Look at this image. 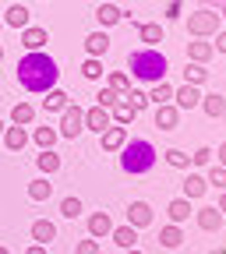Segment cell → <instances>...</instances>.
<instances>
[{"instance_id":"6da1fadb","label":"cell","mask_w":226,"mask_h":254,"mask_svg":"<svg viewBox=\"0 0 226 254\" xmlns=\"http://www.w3.org/2000/svg\"><path fill=\"white\" fill-rule=\"evenodd\" d=\"M57 78H60L57 60H53L50 53H43V50L25 53V57L18 60V81H21V88H28V92H50V88L57 85Z\"/></svg>"},{"instance_id":"7a4b0ae2","label":"cell","mask_w":226,"mask_h":254,"mask_svg":"<svg viewBox=\"0 0 226 254\" xmlns=\"http://www.w3.org/2000/svg\"><path fill=\"white\" fill-rule=\"evenodd\" d=\"M127 71H131V78H138L142 85H159V81H166V71H170V64L166 57L159 53L155 46H145V50H135L131 57H127Z\"/></svg>"},{"instance_id":"3957f363","label":"cell","mask_w":226,"mask_h":254,"mask_svg":"<svg viewBox=\"0 0 226 254\" xmlns=\"http://www.w3.org/2000/svg\"><path fill=\"white\" fill-rule=\"evenodd\" d=\"M120 166H124V173H131V177L149 173V170L155 166V148H152V141H145V138H127V145L120 148Z\"/></svg>"},{"instance_id":"277c9868","label":"cell","mask_w":226,"mask_h":254,"mask_svg":"<svg viewBox=\"0 0 226 254\" xmlns=\"http://www.w3.org/2000/svg\"><path fill=\"white\" fill-rule=\"evenodd\" d=\"M184 25H187V36L191 39H209V36H216V32L223 28V14L216 7H198V11L187 14Z\"/></svg>"},{"instance_id":"5b68a950","label":"cell","mask_w":226,"mask_h":254,"mask_svg":"<svg viewBox=\"0 0 226 254\" xmlns=\"http://www.w3.org/2000/svg\"><path fill=\"white\" fill-rule=\"evenodd\" d=\"M60 138H68V141H75L81 131H85V110L81 106H75V103H68V110L60 113Z\"/></svg>"},{"instance_id":"8992f818","label":"cell","mask_w":226,"mask_h":254,"mask_svg":"<svg viewBox=\"0 0 226 254\" xmlns=\"http://www.w3.org/2000/svg\"><path fill=\"white\" fill-rule=\"evenodd\" d=\"M50 43V32L43 28V25H25L21 28V46H25V53H36V50H43Z\"/></svg>"},{"instance_id":"52a82bcc","label":"cell","mask_w":226,"mask_h":254,"mask_svg":"<svg viewBox=\"0 0 226 254\" xmlns=\"http://www.w3.org/2000/svg\"><path fill=\"white\" fill-rule=\"evenodd\" d=\"M173 103H177L180 110H195V106L202 103V85H191V81L177 85V88H173Z\"/></svg>"},{"instance_id":"ba28073f","label":"cell","mask_w":226,"mask_h":254,"mask_svg":"<svg viewBox=\"0 0 226 254\" xmlns=\"http://www.w3.org/2000/svg\"><path fill=\"white\" fill-rule=\"evenodd\" d=\"M195 219H198V226H202L205 233H219L226 215L219 212V205H205V208H198V212H195Z\"/></svg>"},{"instance_id":"9c48e42d","label":"cell","mask_w":226,"mask_h":254,"mask_svg":"<svg viewBox=\"0 0 226 254\" xmlns=\"http://www.w3.org/2000/svg\"><path fill=\"white\" fill-rule=\"evenodd\" d=\"M124 145H127V127H124V124H120V127L110 124L106 131L99 134V148H103V152H120Z\"/></svg>"},{"instance_id":"30bf717a","label":"cell","mask_w":226,"mask_h":254,"mask_svg":"<svg viewBox=\"0 0 226 254\" xmlns=\"http://www.w3.org/2000/svg\"><path fill=\"white\" fill-rule=\"evenodd\" d=\"M110 124H113V117H110V110H103L99 103H95L92 110H85V131H95V134H103Z\"/></svg>"},{"instance_id":"8fae6325","label":"cell","mask_w":226,"mask_h":254,"mask_svg":"<svg viewBox=\"0 0 226 254\" xmlns=\"http://www.w3.org/2000/svg\"><path fill=\"white\" fill-rule=\"evenodd\" d=\"M177 124H180V106H177V103L155 106V127H159V131H173Z\"/></svg>"},{"instance_id":"7c38bea8","label":"cell","mask_w":226,"mask_h":254,"mask_svg":"<svg viewBox=\"0 0 226 254\" xmlns=\"http://www.w3.org/2000/svg\"><path fill=\"white\" fill-rule=\"evenodd\" d=\"M110 233H113V219H110V212H92V215H88V237L103 240V237H110Z\"/></svg>"},{"instance_id":"4fadbf2b","label":"cell","mask_w":226,"mask_h":254,"mask_svg":"<svg viewBox=\"0 0 226 254\" xmlns=\"http://www.w3.org/2000/svg\"><path fill=\"white\" fill-rule=\"evenodd\" d=\"M127 222H131L135 230L152 226V208H149L145 201H131V205H127Z\"/></svg>"},{"instance_id":"5bb4252c","label":"cell","mask_w":226,"mask_h":254,"mask_svg":"<svg viewBox=\"0 0 226 254\" xmlns=\"http://www.w3.org/2000/svg\"><path fill=\"white\" fill-rule=\"evenodd\" d=\"M212 184H209V177H202V173H187L184 177V198H205V190H209Z\"/></svg>"},{"instance_id":"9a60e30c","label":"cell","mask_w":226,"mask_h":254,"mask_svg":"<svg viewBox=\"0 0 226 254\" xmlns=\"http://www.w3.org/2000/svg\"><path fill=\"white\" fill-rule=\"evenodd\" d=\"M202 113H205L209 120H219V117L226 113V95H219V92L202 95Z\"/></svg>"},{"instance_id":"2e32d148","label":"cell","mask_w":226,"mask_h":254,"mask_svg":"<svg viewBox=\"0 0 226 254\" xmlns=\"http://www.w3.org/2000/svg\"><path fill=\"white\" fill-rule=\"evenodd\" d=\"M106 50H110L106 28H99V32H92V36H85V53H88V57H103Z\"/></svg>"},{"instance_id":"e0dca14e","label":"cell","mask_w":226,"mask_h":254,"mask_svg":"<svg viewBox=\"0 0 226 254\" xmlns=\"http://www.w3.org/2000/svg\"><path fill=\"white\" fill-rule=\"evenodd\" d=\"M110 117H113L117 124H124V127H127V124H135V117H138V106H135V103L124 95V99H120V103L110 110Z\"/></svg>"},{"instance_id":"ac0fdd59","label":"cell","mask_w":226,"mask_h":254,"mask_svg":"<svg viewBox=\"0 0 226 254\" xmlns=\"http://www.w3.org/2000/svg\"><path fill=\"white\" fill-rule=\"evenodd\" d=\"M4 145H7L11 152H21V148L28 145V127H21V124L7 127V131H4Z\"/></svg>"},{"instance_id":"d6986e66","label":"cell","mask_w":226,"mask_h":254,"mask_svg":"<svg viewBox=\"0 0 226 254\" xmlns=\"http://www.w3.org/2000/svg\"><path fill=\"white\" fill-rule=\"evenodd\" d=\"M212 53H216V46H212V43H205V39L187 43V60H195V64H209V60H212Z\"/></svg>"},{"instance_id":"ffe728a7","label":"cell","mask_w":226,"mask_h":254,"mask_svg":"<svg viewBox=\"0 0 226 254\" xmlns=\"http://www.w3.org/2000/svg\"><path fill=\"white\" fill-rule=\"evenodd\" d=\"M32 240H36V244H53L57 240V226L50 219H36V222H32Z\"/></svg>"},{"instance_id":"44dd1931","label":"cell","mask_w":226,"mask_h":254,"mask_svg":"<svg viewBox=\"0 0 226 254\" xmlns=\"http://www.w3.org/2000/svg\"><path fill=\"white\" fill-rule=\"evenodd\" d=\"M110 237H113V244L124 247V251H127V247H138V230L131 226V222H127V226H113Z\"/></svg>"},{"instance_id":"7402d4cb","label":"cell","mask_w":226,"mask_h":254,"mask_svg":"<svg viewBox=\"0 0 226 254\" xmlns=\"http://www.w3.org/2000/svg\"><path fill=\"white\" fill-rule=\"evenodd\" d=\"M159 244H163V247H180L184 244V230H180V222H166V226L163 230H159Z\"/></svg>"},{"instance_id":"603a6c76","label":"cell","mask_w":226,"mask_h":254,"mask_svg":"<svg viewBox=\"0 0 226 254\" xmlns=\"http://www.w3.org/2000/svg\"><path fill=\"white\" fill-rule=\"evenodd\" d=\"M36 170L46 173V177L57 173V170H60V155H57L53 148H39V155H36Z\"/></svg>"},{"instance_id":"cb8c5ba5","label":"cell","mask_w":226,"mask_h":254,"mask_svg":"<svg viewBox=\"0 0 226 254\" xmlns=\"http://www.w3.org/2000/svg\"><path fill=\"white\" fill-rule=\"evenodd\" d=\"M43 110L46 113H64V110H68V92H64V88H50L46 99H43Z\"/></svg>"},{"instance_id":"d4e9b609","label":"cell","mask_w":226,"mask_h":254,"mask_svg":"<svg viewBox=\"0 0 226 254\" xmlns=\"http://www.w3.org/2000/svg\"><path fill=\"white\" fill-rule=\"evenodd\" d=\"M120 18H124V11L117 4H99V7H95V21H99L103 28H113Z\"/></svg>"},{"instance_id":"484cf974","label":"cell","mask_w":226,"mask_h":254,"mask_svg":"<svg viewBox=\"0 0 226 254\" xmlns=\"http://www.w3.org/2000/svg\"><path fill=\"white\" fill-rule=\"evenodd\" d=\"M166 212H170V222H187L191 215H195V208H191V198H173Z\"/></svg>"},{"instance_id":"4316f807","label":"cell","mask_w":226,"mask_h":254,"mask_svg":"<svg viewBox=\"0 0 226 254\" xmlns=\"http://www.w3.org/2000/svg\"><path fill=\"white\" fill-rule=\"evenodd\" d=\"M4 25H11V28L21 32V28L28 25V7H25V4H11V7L4 11Z\"/></svg>"},{"instance_id":"83f0119b","label":"cell","mask_w":226,"mask_h":254,"mask_svg":"<svg viewBox=\"0 0 226 254\" xmlns=\"http://www.w3.org/2000/svg\"><path fill=\"white\" fill-rule=\"evenodd\" d=\"M50 194H53V184L46 180V173L36 177V180H28V198H32V201H46Z\"/></svg>"},{"instance_id":"f1b7e54d","label":"cell","mask_w":226,"mask_h":254,"mask_svg":"<svg viewBox=\"0 0 226 254\" xmlns=\"http://www.w3.org/2000/svg\"><path fill=\"white\" fill-rule=\"evenodd\" d=\"M135 28H138V36H142V43H149V46H155V43H163V25H155V21L142 25V21H135Z\"/></svg>"},{"instance_id":"f546056e","label":"cell","mask_w":226,"mask_h":254,"mask_svg":"<svg viewBox=\"0 0 226 254\" xmlns=\"http://www.w3.org/2000/svg\"><path fill=\"white\" fill-rule=\"evenodd\" d=\"M184 81H191V85H205V81H209V67H205V64L187 60V67H184Z\"/></svg>"},{"instance_id":"4dcf8cb0","label":"cell","mask_w":226,"mask_h":254,"mask_svg":"<svg viewBox=\"0 0 226 254\" xmlns=\"http://www.w3.org/2000/svg\"><path fill=\"white\" fill-rule=\"evenodd\" d=\"M149 103H159V106H163V103H173V85H170V81L152 85V88H149Z\"/></svg>"},{"instance_id":"1f68e13d","label":"cell","mask_w":226,"mask_h":254,"mask_svg":"<svg viewBox=\"0 0 226 254\" xmlns=\"http://www.w3.org/2000/svg\"><path fill=\"white\" fill-rule=\"evenodd\" d=\"M106 85H110L113 92L127 95V88H131V74H127V71H110V74H106Z\"/></svg>"},{"instance_id":"d6a6232c","label":"cell","mask_w":226,"mask_h":254,"mask_svg":"<svg viewBox=\"0 0 226 254\" xmlns=\"http://www.w3.org/2000/svg\"><path fill=\"white\" fill-rule=\"evenodd\" d=\"M32 141L39 148H53L57 145V127H36V131H32Z\"/></svg>"},{"instance_id":"836d02e7","label":"cell","mask_w":226,"mask_h":254,"mask_svg":"<svg viewBox=\"0 0 226 254\" xmlns=\"http://www.w3.org/2000/svg\"><path fill=\"white\" fill-rule=\"evenodd\" d=\"M32 120H36V110H32L28 103H18V106L11 110V124H21V127H28Z\"/></svg>"},{"instance_id":"e575fe53","label":"cell","mask_w":226,"mask_h":254,"mask_svg":"<svg viewBox=\"0 0 226 254\" xmlns=\"http://www.w3.org/2000/svg\"><path fill=\"white\" fill-rule=\"evenodd\" d=\"M60 215H64V219H81V215H85V205H81L78 198H64V201H60Z\"/></svg>"},{"instance_id":"d590c367","label":"cell","mask_w":226,"mask_h":254,"mask_svg":"<svg viewBox=\"0 0 226 254\" xmlns=\"http://www.w3.org/2000/svg\"><path fill=\"white\" fill-rule=\"evenodd\" d=\"M163 159H166L173 170H191V155H187V152H180V148H170Z\"/></svg>"},{"instance_id":"8d00e7d4","label":"cell","mask_w":226,"mask_h":254,"mask_svg":"<svg viewBox=\"0 0 226 254\" xmlns=\"http://www.w3.org/2000/svg\"><path fill=\"white\" fill-rule=\"evenodd\" d=\"M81 74H85L88 81H95V78H103V74H106V67L99 64V57H88V60L81 64Z\"/></svg>"},{"instance_id":"74e56055","label":"cell","mask_w":226,"mask_h":254,"mask_svg":"<svg viewBox=\"0 0 226 254\" xmlns=\"http://www.w3.org/2000/svg\"><path fill=\"white\" fill-rule=\"evenodd\" d=\"M120 99H124V95H120V92H113V88H110V85H106V88H103V92H99V95H95V103H99V106H103V110H113V106H117V103H120Z\"/></svg>"},{"instance_id":"f35d334b","label":"cell","mask_w":226,"mask_h":254,"mask_svg":"<svg viewBox=\"0 0 226 254\" xmlns=\"http://www.w3.org/2000/svg\"><path fill=\"white\" fill-rule=\"evenodd\" d=\"M127 99H131L138 110H145V106H149V88H142V85H131V88H127Z\"/></svg>"},{"instance_id":"ab89813d","label":"cell","mask_w":226,"mask_h":254,"mask_svg":"<svg viewBox=\"0 0 226 254\" xmlns=\"http://www.w3.org/2000/svg\"><path fill=\"white\" fill-rule=\"evenodd\" d=\"M205 177H209V184H216L219 190H226V166H223V163H219V166H212Z\"/></svg>"},{"instance_id":"60d3db41","label":"cell","mask_w":226,"mask_h":254,"mask_svg":"<svg viewBox=\"0 0 226 254\" xmlns=\"http://www.w3.org/2000/svg\"><path fill=\"white\" fill-rule=\"evenodd\" d=\"M212 155H216L212 148H198L195 155H191V166H198V170H205V166L212 163Z\"/></svg>"},{"instance_id":"b9f144b4","label":"cell","mask_w":226,"mask_h":254,"mask_svg":"<svg viewBox=\"0 0 226 254\" xmlns=\"http://www.w3.org/2000/svg\"><path fill=\"white\" fill-rule=\"evenodd\" d=\"M75 254H99V240H95V237H88V240H81V244L75 247Z\"/></svg>"},{"instance_id":"7bdbcfd3","label":"cell","mask_w":226,"mask_h":254,"mask_svg":"<svg viewBox=\"0 0 226 254\" xmlns=\"http://www.w3.org/2000/svg\"><path fill=\"white\" fill-rule=\"evenodd\" d=\"M212 39H216V43H212V46H216V53H226V32H223V28L216 32Z\"/></svg>"},{"instance_id":"ee69618b","label":"cell","mask_w":226,"mask_h":254,"mask_svg":"<svg viewBox=\"0 0 226 254\" xmlns=\"http://www.w3.org/2000/svg\"><path fill=\"white\" fill-rule=\"evenodd\" d=\"M166 14H170V18L180 14V0H170V4H166Z\"/></svg>"},{"instance_id":"f6af8a7d","label":"cell","mask_w":226,"mask_h":254,"mask_svg":"<svg viewBox=\"0 0 226 254\" xmlns=\"http://www.w3.org/2000/svg\"><path fill=\"white\" fill-rule=\"evenodd\" d=\"M25 254H46V244H32V247H28Z\"/></svg>"},{"instance_id":"bcb514c9","label":"cell","mask_w":226,"mask_h":254,"mask_svg":"<svg viewBox=\"0 0 226 254\" xmlns=\"http://www.w3.org/2000/svg\"><path fill=\"white\" fill-rule=\"evenodd\" d=\"M216 155H219V163H223V166H226V141H223V145H219V148H216Z\"/></svg>"},{"instance_id":"7dc6e473","label":"cell","mask_w":226,"mask_h":254,"mask_svg":"<svg viewBox=\"0 0 226 254\" xmlns=\"http://www.w3.org/2000/svg\"><path fill=\"white\" fill-rule=\"evenodd\" d=\"M219 212L226 215V190H223V194H219Z\"/></svg>"},{"instance_id":"c3c4849f","label":"cell","mask_w":226,"mask_h":254,"mask_svg":"<svg viewBox=\"0 0 226 254\" xmlns=\"http://www.w3.org/2000/svg\"><path fill=\"white\" fill-rule=\"evenodd\" d=\"M202 4H205V7H212V4H219V7H223V4H226V0H202Z\"/></svg>"},{"instance_id":"681fc988","label":"cell","mask_w":226,"mask_h":254,"mask_svg":"<svg viewBox=\"0 0 226 254\" xmlns=\"http://www.w3.org/2000/svg\"><path fill=\"white\" fill-rule=\"evenodd\" d=\"M124 254H145V251H138V247H127V251H124Z\"/></svg>"},{"instance_id":"f907efd6","label":"cell","mask_w":226,"mask_h":254,"mask_svg":"<svg viewBox=\"0 0 226 254\" xmlns=\"http://www.w3.org/2000/svg\"><path fill=\"white\" fill-rule=\"evenodd\" d=\"M219 14H223V18H226V4H223V7H219Z\"/></svg>"},{"instance_id":"816d5d0a","label":"cell","mask_w":226,"mask_h":254,"mask_svg":"<svg viewBox=\"0 0 226 254\" xmlns=\"http://www.w3.org/2000/svg\"><path fill=\"white\" fill-rule=\"evenodd\" d=\"M0 254H11V251H7V247H0Z\"/></svg>"},{"instance_id":"f5cc1de1","label":"cell","mask_w":226,"mask_h":254,"mask_svg":"<svg viewBox=\"0 0 226 254\" xmlns=\"http://www.w3.org/2000/svg\"><path fill=\"white\" fill-rule=\"evenodd\" d=\"M0 134H4V120H0Z\"/></svg>"},{"instance_id":"db71d44e","label":"cell","mask_w":226,"mask_h":254,"mask_svg":"<svg viewBox=\"0 0 226 254\" xmlns=\"http://www.w3.org/2000/svg\"><path fill=\"white\" fill-rule=\"evenodd\" d=\"M0 60H4V46H0Z\"/></svg>"},{"instance_id":"11a10c76","label":"cell","mask_w":226,"mask_h":254,"mask_svg":"<svg viewBox=\"0 0 226 254\" xmlns=\"http://www.w3.org/2000/svg\"><path fill=\"white\" fill-rule=\"evenodd\" d=\"M212 254H226V251H212Z\"/></svg>"},{"instance_id":"9f6ffc18","label":"cell","mask_w":226,"mask_h":254,"mask_svg":"<svg viewBox=\"0 0 226 254\" xmlns=\"http://www.w3.org/2000/svg\"><path fill=\"white\" fill-rule=\"evenodd\" d=\"M223 117H226V113H223Z\"/></svg>"}]
</instances>
